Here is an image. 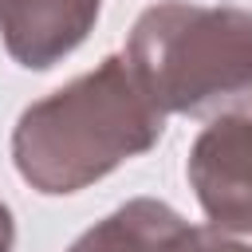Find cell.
Segmentation results:
<instances>
[{"label": "cell", "instance_id": "cell-1", "mask_svg": "<svg viewBox=\"0 0 252 252\" xmlns=\"http://www.w3.org/2000/svg\"><path fill=\"white\" fill-rule=\"evenodd\" d=\"M161 130L165 114L154 106L126 55H106L94 71L20 114L12 130V161L35 193L63 197L158 146Z\"/></svg>", "mask_w": 252, "mask_h": 252}, {"label": "cell", "instance_id": "cell-2", "mask_svg": "<svg viewBox=\"0 0 252 252\" xmlns=\"http://www.w3.org/2000/svg\"><path fill=\"white\" fill-rule=\"evenodd\" d=\"M122 55L161 114H209L252 94V12L158 0L134 20Z\"/></svg>", "mask_w": 252, "mask_h": 252}, {"label": "cell", "instance_id": "cell-3", "mask_svg": "<svg viewBox=\"0 0 252 252\" xmlns=\"http://www.w3.org/2000/svg\"><path fill=\"white\" fill-rule=\"evenodd\" d=\"M185 173L213 228L252 236V106L217 114L197 134Z\"/></svg>", "mask_w": 252, "mask_h": 252}, {"label": "cell", "instance_id": "cell-4", "mask_svg": "<svg viewBox=\"0 0 252 252\" xmlns=\"http://www.w3.org/2000/svg\"><path fill=\"white\" fill-rule=\"evenodd\" d=\"M102 0H0V39L28 71L67 59L94 28Z\"/></svg>", "mask_w": 252, "mask_h": 252}, {"label": "cell", "instance_id": "cell-5", "mask_svg": "<svg viewBox=\"0 0 252 252\" xmlns=\"http://www.w3.org/2000/svg\"><path fill=\"white\" fill-rule=\"evenodd\" d=\"M67 252H201V228L158 197H134L91 224Z\"/></svg>", "mask_w": 252, "mask_h": 252}, {"label": "cell", "instance_id": "cell-6", "mask_svg": "<svg viewBox=\"0 0 252 252\" xmlns=\"http://www.w3.org/2000/svg\"><path fill=\"white\" fill-rule=\"evenodd\" d=\"M201 252H252V236H236V232L205 224L201 228Z\"/></svg>", "mask_w": 252, "mask_h": 252}, {"label": "cell", "instance_id": "cell-7", "mask_svg": "<svg viewBox=\"0 0 252 252\" xmlns=\"http://www.w3.org/2000/svg\"><path fill=\"white\" fill-rule=\"evenodd\" d=\"M12 240H16V224H12L8 205L0 201V252H12Z\"/></svg>", "mask_w": 252, "mask_h": 252}]
</instances>
